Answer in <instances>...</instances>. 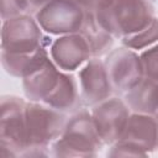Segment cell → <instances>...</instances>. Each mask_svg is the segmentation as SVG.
<instances>
[{"mask_svg":"<svg viewBox=\"0 0 158 158\" xmlns=\"http://www.w3.org/2000/svg\"><path fill=\"white\" fill-rule=\"evenodd\" d=\"M67 116L43 102L27 101L25 107L26 149L20 157L49 156V146L60 136Z\"/></svg>","mask_w":158,"mask_h":158,"instance_id":"6da1fadb","label":"cell"},{"mask_svg":"<svg viewBox=\"0 0 158 158\" xmlns=\"http://www.w3.org/2000/svg\"><path fill=\"white\" fill-rule=\"evenodd\" d=\"M94 14L115 37L122 38L144 28L156 16L148 0H99Z\"/></svg>","mask_w":158,"mask_h":158,"instance_id":"7a4b0ae2","label":"cell"},{"mask_svg":"<svg viewBox=\"0 0 158 158\" xmlns=\"http://www.w3.org/2000/svg\"><path fill=\"white\" fill-rule=\"evenodd\" d=\"M104 143L96 131L91 112L84 107L74 111L60 136L49 146L54 157H95Z\"/></svg>","mask_w":158,"mask_h":158,"instance_id":"3957f363","label":"cell"},{"mask_svg":"<svg viewBox=\"0 0 158 158\" xmlns=\"http://www.w3.org/2000/svg\"><path fill=\"white\" fill-rule=\"evenodd\" d=\"M16 95H4L0 100V157H20L26 149L25 107Z\"/></svg>","mask_w":158,"mask_h":158,"instance_id":"277c9868","label":"cell"},{"mask_svg":"<svg viewBox=\"0 0 158 158\" xmlns=\"http://www.w3.org/2000/svg\"><path fill=\"white\" fill-rule=\"evenodd\" d=\"M43 30L38 25L35 15L19 14L2 20L1 27V52L9 54L31 53L42 47Z\"/></svg>","mask_w":158,"mask_h":158,"instance_id":"5b68a950","label":"cell"},{"mask_svg":"<svg viewBox=\"0 0 158 158\" xmlns=\"http://www.w3.org/2000/svg\"><path fill=\"white\" fill-rule=\"evenodd\" d=\"M85 12L73 0H49L35 14V17L46 33L63 36L80 31Z\"/></svg>","mask_w":158,"mask_h":158,"instance_id":"8992f818","label":"cell"},{"mask_svg":"<svg viewBox=\"0 0 158 158\" xmlns=\"http://www.w3.org/2000/svg\"><path fill=\"white\" fill-rule=\"evenodd\" d=\"M114 91L125 94L144 78L142 60L137 51L121 46L111 49L104 60Z\"/></svg>","mask_w":158,"mask_h":158,"instance_id":"52a82bcc","label":"cell"},{"mask_svg":"<svg viewBox=\"0 0 158 158\" xmlns=\"http://www.w3.org/2000/svg\"><path fill=\"white\" fill-rule=\"evenodd\" d=\"M90 112L104 146H111L122 136L131 115L125 100L118 96H110L94 105Z\"/></svg>","mask_w":158,"mask_h":158,"instance_id":"ba28073f","label":"cell"},{"mask_svg":"<svg viewBox=\"0 0 158 158\" xmlns=\"http://www.w3.org/2000/svg\"><path fill=\"white\" fill-rule=\"evenodd\" d=\"M77 78L84 106L93 107L115 93L105 63L99 57H91L85 62L79 68Z\"/></svg>","mask_w":158,"mask_h":158,"instance_id":"9c48e42d","label":"cell"},{"mask_svg":"<svg viewBox=\"0 0 158 158\" xmlns=\"http://www.w3.org/2000/svg\"><path fill=\"white\" fill-rule=\"evenodd\" d=\"M48 51L51 59L63 72H74L91 58L90 48L79 32L58 36Z\"/></svg>","mask_w":158,"mask_h":158,"instance_id":"30bf717a","label":"cell"},{"mask_svg":"<svg viewBox=\"0 0 158 158\" xmlns=\"http://www.w3.org/2000/svg\"><path fill=\"white\" fill-rule=\"evenodd\" d=\"M118 139L131 142L148 154L158 149V117L131 112L122 136Z\"/></svg>","mask_w":158,"mask_h":158,"instance_id":"8fae6325","label":"cell"},{"mask_svg":"<svg viewBox=\"0 0 158 158\" xmlns=\"http://www.w3.org/2000/svg\"><path fill=\"white\" fill-rule=\"evenodd\" d=\"M62 72L51 57L35 72L22 78V88L28 101L42 102L58 85Z\"/></svg>","mask_w":158,"mask_h":158,"instance_id":"7c38bea8","label":"cell"},{"mask_svg":"<svg viewBox=\"0 0 158 158\" xmlns=\"http://www.w3.org/2000/svg\"><path fill=\"white\" fill-rule=\"evenodd\" d=\"M42 102L64 114H73L81 109L84 105L77 77L72 72H62L58 85Z\"/></svg>","mask_w":158,"mask_h":158,"instance_id":"4fadbf2b","label":"cell"},{"mask_svg":"<svg viewBox=\"0 0 158 158\" xmlns=\"http://www.w3.org/2000/svg\"><path fill=\"white\" fill-rule=\"evenodd\" d=\"M131 112L154 115L158 109V83L144 77L122 98Z\"/></svg>","mask_w":158,"mask_h":158,"instance_id":"5bb4252c","label":"cell"},{"mask_svg":"<svg viewBox=\"0 0 158 158\" xmlns=\"http://www.w3.org/2000/svg\"><path fill=\"white\" fill-rule=\"evenodd\" d=\"M79 33L85 38L91 57H101L106 56L114 46L115 37L98 21L94 11H86L83 26Z\"/></svg>","mask_w":158,"mask_h":158,"instance_id":"9a60e30c","label":"cell"},{"mask_svg":"<svg viewBox=\"0 0 158 158\" xmlns=\"http://www.w3.org/2000/svg\"><path fill=\"white\" fill-rule=\"evenodd\" d=\"M49 58V51L42 47L31 53L9 54L1 52V64L5 72L16 78H25L40 68Z\"/></svg>","mask_w":158,"mask_h":158,"instance_id":"2e32d148","label":"cell"},{"mask_svg":"<svg viewBox=\"0 0 158 158\" xmlns=\"http://www.w3.org/2000/svg\"><path fill=\"white\" fill-rule=\"evenodd\" d=\"M158 42V17H154L144 28L121 38V43L135 51H143Z\"/></svg>","mask_w":158,"mask_h":158,"instance_id":"e0dca14e","label":"cell"},{"mask_svg":"<svg viewBox=\"0 0 158 158\" xmlns=\"http://www.w3.org/2000/svg\"><path fill=\"white\" fill-rule=\"evenodd\" d=\"M144 77L158 83V42L139 53Z\"/></svg>","mask_w":158,"mask_h":158,"instance_id":"ac0fdd59","label":"cell"},{"mask_svg":"<svg viewBox=\"0 0 158 158\" xmlns=\"http://www.w3.org/2000/svg\"><path fill=\"white\" fill-rule=\"evenodd\" d=\"M107 156L109 157H147L148 153L131 142L117 139L115 143L110 146V149L107 151Z\"/></svg>","mask_w":158,"mask_h":158,"instance_id":"d6986e66","label":"cell"},{"mask_svg":"<svg viewBox=\"0 0 158 158\" xmlns=\"http://www.w3.org/2000/svg\"><path fill=\"white\" fill-rule=\"evenodd\" d=\"M48 1L49 0H14L16 7L21 14H30V15H35Z\"/></svg>","mask_w":158,"mask_h":158,"instance_id":"ffe728a7","label":"cell"},{"mask_svg":"<svg viewBox=\"0 0 158 158\" xmlns=\"http://www.w3.org/2000/svg\"><path fill=\"white\" fill-rule=\"evenodd\" d=\"M73 1H75L78 5H80L85 11H94L99 0H73Z\"/></svg>","mask_w":158,"mask_h":158,"instance_id":"44dd1931","label":"cell"},{"mask_svg":"<svg viewBox=\"0 0 158 158\" xmlns=\"http://www.w3.org/2000/svg\"><path fill=\"white\" fill-rule=\"evenodd\" d=\"M154 116H156V117H158V109H157V111H156V114H154Z\"/></svg>","mask_w":158,"mask_h":158,"instance_id":"7402d4cb","label":"cell"},{"mask_svg":"<svg viewBox=\"0 0 158 158\" xmlns=\"http://www.w3.org/2000/svg\"><path fill=\"white\" fill-rule=\"evenodd\" d=\"M148 1H153V0H148Z\"/></svg>","mask_w":158,"mask_h":158,"instance_id":"603a6c76","label":"cell"}]
</instances>
